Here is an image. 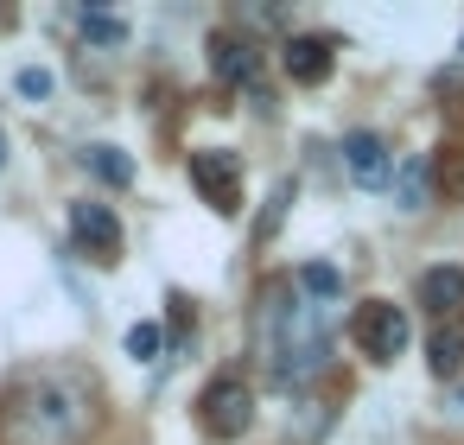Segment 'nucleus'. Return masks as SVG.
Instances as JSON below:
<instances>
[{
    "instance_id": "9",
    "label": "nucleus",
    "mask_w": 464,
    "mask_h": 445,
    "mask_svg": "<svg viewBox=\"0 0 464 445\" xmlns=\"http://www.w3.org/2000/svg\"><path fill=\"white\" fill-rule=\"evenodd\" d=\"M255 71H261V58L248 39H210V77L217 83H255Z\"/></svg>"
},
{
    "instance_id": "14",
    "label": "nucleus",
    "mask_w": 464,
    "mask_h": 445,
    "mask_svg": "<svg viewBox=\"0 0 464 445\" xmlns=\"http://www.w3.org/2000/svg\"><path fill=\"white\" fill-rule=\"evenodd\" d=\"M83 39H90V45H121V39H128V20L90 7V14H83Z\"/></svg>"
},
{
    "instance_id": "1",
    "label": "nucleus",
    "mask_w": 464,
    "mask_h": 445,
    "mask_svg": "<svg viewBox=\"0 0 464 445\" xmlns=\"http://www.w3.org/2000/svg\"><path fill=\"white\" fill-rule=\"evenodd\" d=\"M96 426V382L83 369H26L0 401L7 445H83Z\"/></svg>"
},
{
    "instance_id": "10",
    "label": "nucleus",
    "mask_w": 464,
    "mask_h": 445,
    "mask_svg": "<svg viewBox=\"0 0 464 445\" xmlns=\"http://www.w3.org/2000/svg\"><path fill=\"white\" fill-rule=\"evenodd\" d=\"M420 305L432 318H451L464 305V267H426L420 274Z\"/></svg>"
},
{
    "instance_id": "12",
    "label": "nucleus",
    "mask_w": 464,
    "mask_h": 445,
    "mask_svg": "<svg viewBox=\"0 0 464 445\" xmlns=\"http://www.w3.org/2000/svg\"><path fill=\"white\" fill-rule=\"evenodd\" d=\"M83 166H90L102 185H115V191H121V185H134V160H128L121 147H83Z\"/></svg>"
},
{
    "instance_id": "11",
    "label": "nucleus",
    "mask_w": 464,
    "mask_h": 445,
    "mask_svg": "<svg viewBox=\"0 0 464 445\" xmlns=\"http://www.w3.org/2000/svg\"><path fill=\"white\" fill-rule=\"evenodd\" d=\"M426 369H432L439 382L464 375V324H439V331L426 337Z\"/></svg>"
},
{
    "instance_id": "8",
    "label": "nucleus",
    "mask_w": 464,
    "mask_h": 445,
    "mask_svg": "<svg viewBox=\"0 0 464 445\" xmlns=\"http://www.w3.org/2000/svg\"><path fill=\"white\" fill-rule=\"evenodd\" d=\"M280 64H286V77H293V83L318 90V83L337 71V52H331V39H293V45L280 52Z\"/></svg>"
},
{
    "instance_id": "2",
    "label": "nucleus",
    "mask_w": 464,
    "mask_h": 445,
    "mask_svg": "<svg viewBox=\"0 0 464 445\" xmlns=\"http://www.w3.org/2000/svg\"><path fill=\"white\" fill-rule=\"evenodd\" d=\"M255 331H261V363L274 369V382L286 388H305L331 369V312L318 299H305L293 280H274L261 293V312H255Z\"/></svg>"
},
{
    "instance_id": "7",
    "label": "nucleus",
    "mask_w": 464,
    "mask_h": 445,
    "mask_svg": "<svg viewBox=\"0 0 464 445\" xmlns=\"http://www.w3.org/2000/svg\"><path fill=\"white\" fill-rule=\"evenodd\" d=\"M343 172H350L362 191H382V185H388V172H394L388 140H382V134H369V128H356V134L343 140Z\"/></svg>"
},
{
    "instance_id": "3",
    "label": "nucleus",
    "mask_w": 464,
    "mask_h": 445,
    "mask_svg": "<svg viewBox=\"0 0 464 445\" xmlns=\"http://www.w3.org/2000/svg\"><path fill=\"white\" fill-rule=\"evenodd\" d=\"M350 337H356V350H362L369 363H394V356L407 350V312L388 305V299H369V305H356Z\"/></svg>"
},
{
    "instance_id": "4",
    "label": "nucleus",
    "mask_w": 464,
    "mask_h": 445,
    "mask_svg": "<svg viewBox=\"0 0 464 445\" xmlns=\"http://www.w3.org/2000/svg\"><path fill=\"white\" fill-rule=\"evenodd\" d=\"M191 191L217 210V217H236L242 210V160L210 147V153H191Z\"/></svg>"
},
{
    "instance_id": "15",
    "label": "nucleus",
    "mask_w": 464,
    "mask_h": 445,
    "mask_svg": "<svg viewBox=\"0 0 464 445\" xmlns=\"http://www.w3.org/2000/svg\"><path fill=\"white\" fill-rule=\"evenodd\" d=\"M426 204H432V172L413 160V166L401 172V210H426Z\"/></svg>"
},
{
    "instance_id": "5",
    "label": "nucleus",
    "mask_w": 464,
    "mask_h": 445,
    "mask_svg": "<svg viewBox=\"0 0 464 445\" xmlns=\"http://www.w3.org/2000/svg\"><path fill=\"white\" fill-rule=\"evenodd\" d=\"M204 426H210L217 439H242V432L255 426V394H248V382H236V375L210 382V388H204Z\"/></svg>"
},
{
    "instance_id": "16",
    "label": "nucleus",
    "mask_w": 464,
    "mask_h": 445,
    "mask_svg": "<svg viewBox=\"0 0 464 445\" xmlns=\"http://www.w3.org/2000/svg\"><path fill=\"white\" fill-rule=\"evenodd\" d=\"M128 356L153 363V356H160V324H134V331H128Z\"/></svg>"
},
{
    "instance_id": "17",
    "label": "nucleus",
    "mask_w": 464,
    "mask_h": 445,
    "mask_svg": "<svg viewBox=\"0 0 464 445\" xmlns=\"http://www.w3.org/2000/svg\"><path fill=\"white\" fill-rule=\"evenodd\" d=\"M14 83H20V96H33V102H39V96H52V77H45V71H20Z\"/></svg>"
},
{
    "instance_id": "13",
    "label": "nucleus",
    "mask_w": 464,
    "mask_h": 445,
    "mask_svg": "<svg viewBox=\"0 0 464 445\" xmlns=\"http://www.w3.org/2000/svg\"><path fill=\"white\" fill-rule=\"evenodd\" d=\"M293 286H299L305 299H318V305H324V299H337V293H343V274H337L331 261H305V267L293 274Z\"/></svg>"
},
{
    "instance_id": "6",
    "label": "nucleus",
    "mask_w": 464,
    "mask_h": 445,
    "mask_svg": "<svg viewBox=\"0 0 464 445\" xmlns=\"http://www.w3.org/2000/svg\"><path fill=\"white\" fill-rule=\"evenodd\" d=\"M71 242L90 261H115L121 255V217H115V204H71Z\"/></svg>"
}]
</instances>
